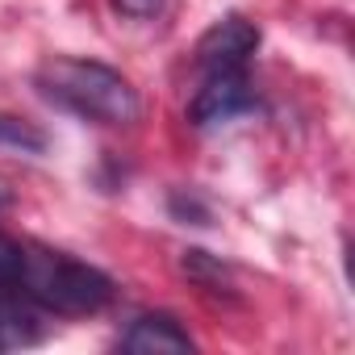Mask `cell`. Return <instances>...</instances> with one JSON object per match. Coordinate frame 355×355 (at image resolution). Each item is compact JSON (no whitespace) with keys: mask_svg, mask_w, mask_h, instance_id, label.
Instances as JSON below:
<instances>
[{"mask_svg":"<svg viewBox=\"0 0 355 355\" xmlns=\"http://www.w3.org/2000/svg\"><path fill=\"white\" fill-rule=\"evenodd\" d=\"M121 351L134 355H150V351H193V334L175 322L171 313H138L121 334H117Z\"/></svg>","mask_w":355,"mask_h":355,"instance_id":"5","label":"cell"},{"mask_svg":"<svg viewBox=\"0 0 355 355\" xmlns=\"http://www.w3.org/2000/svg\"><path fill=\"white\" fill-rule=\"evenodd\" d=\"M34 88L46 105L92 125H134L142 113L134 84L96 59H71V55L46 59L34 71Z\"/></svg>","mask_w":355,"mask_h":355,"instance_id":"1","label":"cell"},{"mask_svg":"<svg viewBox=\"0 0 355 355\" xmlns=\"http://www.w3.org/2000/svg\"><path fill=\"white\" fill-rule=\"evenodd\" d=\"M26 255H30L26 243L0 234V288H13V293H17V280H21V272H26Z\"/></svg>","mask_w":355,"mask_h":355,"instance_id":"8","label":"cell"},{"mask_svg":"<svg viewBox=\"0 0 355 355\" xmlns=\"http://www.w3.org/2000/svg\"><path fill=\"white\" fill-rule=\"evenodd\" d=\"M17 293L51 313H67V318H84V313H101L113 301V280L84 263L71 259L63 251H38L30 247L26 255V272L17 280Z\"/></svg>","mask_w":355,"mask_h":355,"instance_id":"2","label":"cell"},{"mask_svg":"<svg viewBox=\"0 0 355 355\" xmlns=\"http://www.w3.org/2000/svg\"><path fill=\"white\" fill-rule=\"evenodd\" d=\"M109 5L125 21H155L163 13V0H109Z\"/></svg>","mask_w":355,"mask_h":355,"instance_id":"9","label":"cell"},{"mask_svg":"<svg viewBox=\"0 0 355 355\" xmlns=\"http://www.w3.org/2000/svg\"><path fill=\"white\" fill-rule=\"evenodd\" d=\"M46 338V322L34 301H26L13 288H0V351L34 347Z\"/></svg>","mask_w":355,"mask_h":355,"instance_id":"6","label":"cell"},{"mask_svg":"<svg viewBox=\"0 0 355 355\" xmlns=\"http://www.w3.org/2000/svg\"><path fill=\"white\" fill-rule=\"evenodd\" d=\"M0 150L13 155H42L46 150V134L34 121H21L13 113H0Z\"/></svg>","mask_w":355,"mask_h":355,"instance_id":"7","label":"cell"},{"mask_svg":"<svg viewBox=\"0 0 355 355\" xmlns=\"http://www.w3.org/2000/svg\"><path fill=\"white\" fill-rule=\"evenodd\" d=\"M255 51H259V30L247 17L230 13L201 34L193 63H197V76H226V71H247Z\"/></svg>","mask_w":355,"mask_h":355,"instance_id":"3","label":"cell"},{"mask_svg":"<svg viewBox=\"0 0 355 355\" xmlns=\"http://www.w3.org/2000/svg\"><path fill=\"white\" fill-rule=\"evenodd\" d=\"M255 88L247 71H226V76H201L197 96L189 105V121L197 130H218L243 113H255Z\"/></svg>","mask_w":355,"mask_h":355,"instance_id":"4","label":"cell"}]
</instances>
